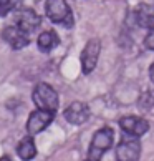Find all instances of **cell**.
<instances>
[{
    "label": "cell",
    "mask_w": 154,
    "mask_h": 161,
    "mask_svg": "<svg viewBox=\"0 0 154 161\" xmlns=\"http://www.w3.org/2000/svg\"><path fill=\"white\" fill-rule=\"evenodd\" d=\"M17 154L20 156L22 161H32L37 156V146H35V140L32 135H28L19 141V145H17Z\"/></svg>",
    "instance_id": "obj_12"
},
{
    "label": "cell",
    "mask_w": 154,
    "mask_h": 161,
    "mask_svg": "<svg viewBox=\"0 0 154 161\" xmlns=\"http://www.w3.org/2000/svg\"><path fill=\"white\" fill-rule=\"evenodd\" d=\"M114 143V131L109 126L99 128L93 135V140L90 143V150H88V159L93 161H101L103 154L113 146Z\"/></svg>",
    "instance_id": "obj_2"
},
{
    "label": "cell",
    "mask_w": 154,
    "mask_h": 161,
    "mask_svg": "<svg viewBox=\"0 0 154 161\" xmlns=\"http://www.w3.org/2000/svg\"><path fill=\"white\" fill-rule=\"evenodd\" d=\"M53 118H55V113L37 108L35 111L30 113V116H28V120H27V133L32 135V136L41 133V131L46 130V126L53 121Z\"/></svg>",
    "instance_id": "obj_6"
},
{
    "label": "cell",
    "mask_w": 154,
    "mask_h": 161,
    "mask_svg": "<svg viewBox=\"0 0 154 161\" xmlns=\"http://www.w3.org/2000/svg\"><path fill=\"white\" fill-rule=\"evenodd\" d=\"M141 156V141L136 136H129L118 143L116 146V161H139Z\"/></svg>",
    "instance_id": "obj_5"
},
{
    "label": "cell",
    "mask_w": 154,
    "mask_h": 161,
    "mask_svg": "<svg viewBox=\"0 0 154 161\" xmlns=\"http://www.w3.org/2000/svg\"><path fill=\"white\" fill-rule=\"evenodd\" d=\"M19 2L20 0H0V17L8 15L10 12L19 5Z\"/></svg>",
    "instance_id": "obj_14"
},
{
    "label": "cell",
    "mask_w": 154,
    "mask_h": 161,
    "mask_svg": "<svg viewBox=\"0 0 154 161\" xmlns=\"http://www.w3.org/2000/svg\"><path fill=\"white\" fill-rule=\"evenodd\" d=\"M63 116H65V120L72 125H83L90 118V108L83 101H73V103H70L65 108Z\"/></svg>",
    "instance_id": "obj_10"
},
{
    "label": "cell",
    "mask_w": 154,
    "mask_h": 161,
    "mask_svg": "<svg viewBox=\"0 0 154 161\" xmlns=\"http://www.w3.org/2000/svg\"><path fill=\"white\" fill-rule=\"evenodd\" d=\"M119 128L123 130L124 135H129V136H143L147 133L149 130V123L147 120L141 116H134V115H129V116H123L119 120Z\"/></svg>",
    "instance_id": "obj_8"
},
{
    "label": "cell",
    "mask_w": 154,
    "mask_h": 161,
    "mask_svg": "<svg viewBox=\"0 0 154 161\" xmlns=\"http://www.w3.org/2000/svg\"><path fill=\"white\" fill-rule=\"evenodd\" d=\"M99 53H101V42L98 38H91L86 42L85 48L81 52V71L83 75H90L91 71L96 68Z\"/></svg>",
    "instance_id": "obj_4"
},
{
    "label": "cell",
    "mask_w": 154,
    "mask_h": 161,
    "mask_svg": "<svg viewBox=\"0 0 154 161\" xmlns=\"http://www.w3.org/2000/svg\"><path fill=\"white\" fill-rule=\"evenodd\" d=\"M144 47L147 50H152L154 52V28H151L149 33L146 35V38H144Z\"/></svg>",
    "instance_id": "obj_15"
},
{
    "label": "cell",
    "mask_w": 154,
    "mask_h": 161,
    "mask_svg": "<svg viewBox=\"0 0 154 161\" xmlns=\"http://www.w3.org/2000/svg\"><path fill=\"white\" fill-rule=\"evenodd\" d=\"M149 78H151L152 85H154V63H151V67H149Z\"/></svg>",
    "instance_id": "obj_16"
},
{
    "label": "cell",
    "mask_w": 154,
    "mask_h": 161,
    "mask_svg": "<svg viewBox=\"0 0 154 161\" xmlns=\"http://www.w3.org/2000/svg\"><path fill=\"white\" fill-rule=\"evenodd\" d=\"M37 45L38 50L43 53H48L53 48H56L60 45V38H58V33L55 30H45L40 33V37L37 38Z\"/></svg>",
    "instance_id": "obj_13"
},
{
    "label": "cell",
    "mask_w": 154,
    "mask_h": 161,
    "mask_svg": "<svg viewBox=\"0 0 154 161\" xmlns=\"http://www.w3.org/2000/svg\"><path fill=\"white\" fill-rule=\"evenodd\" d=\"M0 161H12L8 156H2V158H0Z\"/></svg>",
    "instance_id": "obj_17"
},
{
    "label": "cell",
    "mask_w": 154,
    "mask_h": 161,
    "mask_svg": "<svg viewBox=\"0 0 154 161\" xmlns=\"http://www.w3.org/2000/svg\"><path fill=\"white\" fill-rule=\"evenodd\" d=\"M2 38H3L5 43H8V47H12L13 50H22L30 43V35L27 32H23L22 28L17 27V25L3 27Z\"/></svg>",
    "instance_id": "obj_7"
},
{
    "label": "cell",
    "mask_w": 154,
    "mask_h": 161,
    "mask_svg": "<svg viewBox=\"0 0 154 161\" xmlns=\"http://www.w3.org/2000/svg\"><path fill=\"white\" fill-rule=\"evenodd\" d=\"M134 22L141 28H154V5L141 3L134 10Z\"/></svg>",
    "instance_id": "obj_11"
},
{
    "label": "cell",
    "mask_w": 154,
    "mask_h": 161,
    "mask_svg": "<svg viewBox=\"0 0 154 161\" xmlns=\"http://www.w3.org/2000/svg\"><path fill=\"white\" fill-rule=\"evenodd\" d=\"M41 23L40 15L32 8H22L15 14V25L20 27L23 32H27L28 35L33 33L35 30H38Z\"/></svg>",
    "instance_id": "obj_9"
},
{
    "label": "cell",
    "mask_w": 154,
    "mask_h": 161,
    "mask_svg": "<svg viewBox=\"0 0 154 161\" xmlns=\"http://www.w3.org/2000/svg\"><path fill=\"white\" fill-rule=\"evenodd\" d=\"M86 161H93V159H86Z\"/></svg>",
    "instance_id": "obj_18"
},
{
    "label": "cell",
    "mask_w": 154,
    "mask_h": 161,
    "mask_svg": "<svg viewBox=\"0 0 154 161\" xmlns=\"http://www.w3.org/2000/svg\"><path fill=\"white\" fill-rule=\"evenodd\" d=\"M45 14L48 20L61 25L65 28H72L75 25V15L66 0H46L45 2Z\"/></svg>",
    "instance_id": "obj_1"
},
{
    "label": "cell",
    "mask_w": 154,
    "mask_h": 161,
    "mask_svg": "<svg viewBox=\"0 0 154 161\" xmlns=\"http://www.w3.org/2000/svg\"><path fill=\"white\" fill-rule=\"evenodd\" d=\"M32 100H33V103L37 105V108L51 111V113H56L58 106H60L58 93L53 90V86L48 85V83H38V85L33 88Z\"/></svg>",
    "instance_id": "obj_3"
}]
</instances>
